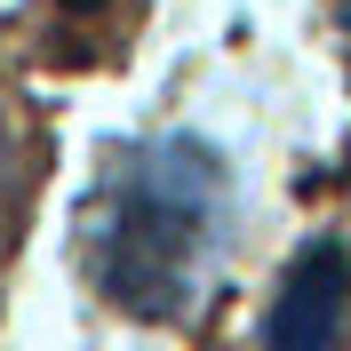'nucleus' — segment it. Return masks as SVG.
Listing matches in <instances>:
<instances>
[{
    "mask_svg": "<svg viewBox=\"0 0 351 351\" xmlns=\"http://www.w3.org/2000/svg\"><path fill=\"white\" fill-rule=\"evenodd\" d=\"M343 319H351V247L343 240H311L280 271L263 343L271 351H335L343 343Z\"/></svg>",
    "mask_w": 351,
    "mask_h": 351,
    "instance_id": "nucleus-2",
    "label": "nucleus"
},
{
    "mask_svg": "<svg viewBox=\"0 0 351 351\" xmlns=\"http://www.w3.org/2000/svg\"><path fill=\"white\" fill-rule=\"evenodd\" d=\"M232 240V168L199 136H144L88 199V280L136 319H184Z\"/></svg>",
    "mask_w": 351,
    "mask_h": 351,
    "instance_id": "nucleus-1",
    "label": "nucleus"
},
{
    "mask_svg": "<svg viewBox=\"0 0 351 351\" xmlns=\"http://www.w3.org/2000/svg\"><path fill=\"white\" fill-rule=\"evenodd\" d=\"M16 176H24V144H16V120L0 112V223L16 208Z\"/></svg>",
    "mask_w": 351,
    "mask_h": 351,
    "instance_id": "nucleus-3",
    "label": "nucleus"
}]
</instances>
